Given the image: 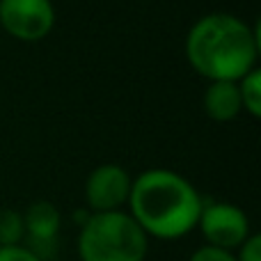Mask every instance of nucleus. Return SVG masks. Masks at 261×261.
<instances>
[{
    "label": "nucleus",
    "instance_id": "nucleus-9",
    "mask_svg": "<svg viewBox=\"0 0 261 261\" xmlns=\"http://www.w3.org/2000/svg\"><path fill=\"white\" fill-rule=\"evenodd\" d=\"M239 94H241V106L250 117L259 119L261 117V71L259 67L245 73L239 81Z\"/></svg>",
    "mask_w": 261,
    "mask_h": 261
},
{
    "label": "nucleus",
    "instance_id": "nucleus-2",
    "mask_svg": "<svg viewBox=\"0 0 261 261\" xmlns=\"http://www.w3.org/2000/svg\"><path fill=\"white\" fill-rule=\"evenodd\" d=\"M128 216L151 239L176 241L197 227L204 199L179 172L153 167L130 184Z\"/></svg>",
    "mask_w": 261,
    "mask_h": 261
},
{
    "label": "nucleus",
    "instance_id": "nucleus-4",
    "mask_svg": "<svg viewBox=\"0 0 261 261\" xmlns=\"http://www.w3.org/2000/svg\"><path fill=\"white\" fill-rule=\"evenodd\" d=\"M197 227L206 239V245L225 252L239 250L241 243L252 234L245 211L229 202H204Z\"/></svg>",
    "mask_w": 261,
    "mask_h": 261
},
{
    "label": "nucleus",
    "instance_id": "nucleus-5",
    "mask_svg": "<svg viewBox=\"0 0 261 261\" xmlns=\"http://www.w3.org/2000/svg\"><path fill=\"white\" fill-rule=\"evenodd\" d=\"M0 28L18 41H39L55 28L50 0H0Z\"/></svg>",
    "mask_w": 261,
    "mask_h": 261
},
{
    "label": "nucleus",
    "instance_id": "nucleus-12",
    "mask_svg": "<svg viewBox=\"0 0 261 261\" xmlns=\"http://www.w3.org/2000/svg\"><path fill=\"white\" fill-rule=\"evenodd\" d=\"M0 261H44V259L32 248L12 245V248H0Z\"/></svg>",
    "mask_w": 261,
    "mask_h": 261
},
{
    "label": "nucleus",
    "instance_id": "nucleus-7",
    "mask_svg": "<svg viewBox=\"0 0 261 261\" xmlns=\"http://www.w3.org/2000/svg\"><path fill=\"white\" fill-rule=\"evenodd\" d=\"M23 225H25V236L35 245H50L62 227V216L60 208L53 202H32L23 213Z\"/></svg>",
    "mask_w": 261,
    "mask_h": 261
},
{
    "label": "nucleus",
    "instance_id": "nucleus-13",
    "mask_svg": "<svg viewBox=\"0 0 261 261\" xmlns=\"http://www.w3.org/2000/svg\"><path fill=\"white\" fill-rule=\"evenodd\" d=\"M188 261H236L231 252H225V250H218V248H211V245H204V248L195 250L190 254Z\"/></svg>",
    "mask_w": 261,
    "mask_h": 261
},
{
    "label": "nucleus",
    "instance_id": "nucleus-6",
    "mask_svg": "<svg viewBox=\"0 0 261 261\" xmlns=\"http://www.w3.org/2000/svg\"><path fill=\"white\" fill-rule=\"evenodd\" d=\"M130 174L122 165L103 163L94 167L85 181V202L90 213H108L122 211L130 195Z\"/></svg>",
    "mask_w": 261,
    "mask_h": 261
},
{
    "label": "nucleus",
    "instance_id": "nucleus-8",
    "mask_svg": "<svg viewBox=\"0 0 261 261\" xmlns=\"http://www.w3.org/2000/svg\"><path fill=\"white\" fill-rule=\"evenodd\" d=\"M202 106H204V113L218 124H227L231 119H236L239 113L243 110L241 94H239V83H229V81L208 83L206 92L202 96Z\"/></svg>",
    "mask_w": 261,
    "mask_h": 261
},
{
    "label": "nucleus",
    "instance_id": "nucleus-10",
    "mask_svg": "<svg viewBox=\"0 0 261 261\" xmlns=\"http://www.w3.org/2000/svg\"><path fill=\"white\" fill-rule=\"evenodd\" d=\"M23 239H25L23 213L16 208H3L0 211V248L21 245Z\"/></svg>",
    "mask_w": 261,
    "mask_h": 261
},
{
    "label": "nucleus",
    "instance_id": "nucleus-11",
    "mask_svg": "<svg viewBox=\"0 0 261 261\" xmlns=\"http://www.w3.org/2000/svg\"><path fill=\"white\" fill-rule=\"evenodd\" d=\"M236 261H261V236L250 234L248 239L241 243L239 254L234 257Z\"/></svg>",
    "mask_w": 261,
    "mask_h": 261
},
{
    "label": "nucleus",
    "instance_id": "nucleus-3",
    "mask_svg": "<svg viewBox=\"0 0 261 261\" xmlns=\"http://www.w3.org/2000/svg\"><path fill=\"white\" fill-rule=\"evenodd\" d=\"M149 236L126 211L90 213L78 234L81 261H144Z\"/></svg>",
    "mask_w": 261,
    "mask_h": 261
},
{
    "label": "nucleus",
    "instance_id": "nucleus-1",
    "mask_svg": "<svg viewBox=\"0 0 261 261\" xmlns=\"http://www.w3.org/2000/svg\"><path fill=\"white\" fill-rule=\"evenodd\" d=\"M259 53V25H250L236 14H206L193 23L186 37V58L190 67L208 83H239L245 73L257 69Z\"/></svg>",
    "mask_w": 261,
    "mask_h": 261
}]
</instances>
